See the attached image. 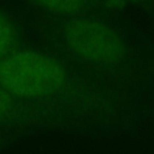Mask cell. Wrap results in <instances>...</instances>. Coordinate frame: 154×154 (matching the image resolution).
I'll list each match as a JSON object with an SVG mask.
<instances>
[{
  "instance_id": "cell-2",
  "label": "cell",
  "mask_w": 154,
  "mask_h": 154,
  "mask_svg": "<svg viewBox=\"0 0 154 154\" xmlns=\"http://www.w3.org/2000/svg\"><path fill=\"white\" fill-rule=\"evenodd\" d=\"M64 38L68 48L79 57L99 64H112L123 59L125 44L119 34L94 19L80 18L67 22Z\"/></svg>"
},
{
  "instance_id": "cell-1",
  "label": "cell",
  "mask_w": 154,
  "mask_h": 154,
  "mask_svg": "<svg viewBox=\"0 0 154 154\" xmlns=\"http://www.w3.org/2000/svg\"><path fill=\"white\" fill-rule=\"evenodd\" d=\"M66 84L67 73L62 64L42 53L15 52L0 61V87L15 97L53 96Z\"/></svg>"
},
{
  "instance_id": "cell-5",
  "label": "cell",
  "mask_w": 154,
  "mask_h": 154,
  "mask_svg": "<svg viewBox=\"0 0 154 154\" xmlns=\"http://www.w3.org/2000/svg\"><path fill=\"white\" fill-rule=\"evenodd\" d=\"M17 111L15 96L0 87V121L10 118Z\"/></svg>"
},
{
  "instance_id": "cell-4",
  "label": "cell",
  "mask_w": 154,
  "mask_h": 154,
  "mask_svg": "<svg viewBox=\"0 0 154 154\" xmlns=\"http://www.w3.org/2000/svg\"><path fill=\"white\" fill-rule=\"evenodd\" d=\"M40 5L55 14L75 15L84 8L88 0H32Z\"/></svg>"
},
{
  "instance_id": "cell-3",
  "label": "cell",
  "mask_w": 154,
  "mask_h": 154,
  "mask_svg": "<svg viewBox=\"0 0 154 154\" xmlns=\"http://www.w3.org/2000/svg\"><path fill=\"white\" fill-rule=\"evenodd\" d=\"M19 36L10 18L0 12V61L17 52Z\"/></svg>"
}]
</instances>
